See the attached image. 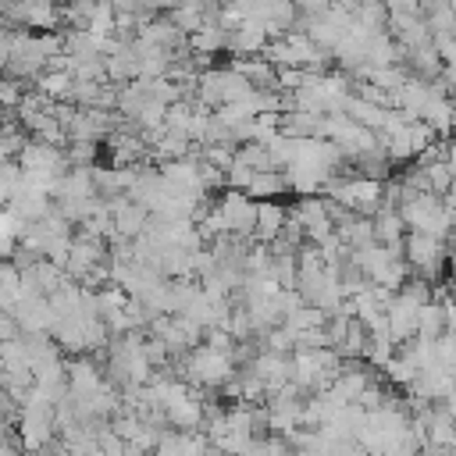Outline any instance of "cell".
Returning <instances> with one entry per match:
<instances>
[{"label": "cell", "mask_w": 456, "mask_h": 456, "mask_svg": "<svg viewBox=\"0 0 456 456\" xmlns=\"http://www.w3.org/2000/svg\"><path fill=\"white\" fill-rule=\"evenodd\" d=\"M178 0H142V11H175Z\"/></svg>", "instance_id": "cell-11"}, {"label": "cell", "mask_w": 456, "mask_h": 456, "mask_svg": "<svg viewBox=\"0 0 456 456\" xmlns=\"http://www.w3.org/2000/svg\"><path fill=\"white\" fill-rule=\"evenodd\" d=\"M260 203V210H256V242H274V239H281V232H285V224H289V207H281V203H274V200H256Z\"/></svg>", "instance_id": "cell-4"}, {"label": "cell", "mask_w": 456, "mask_h": 456, "mask_svg": "<svg viewBox=\"0 0 456 456\" xmlns=\"http://www.w3.org/2000/svg\"><path fill=\"white\" fill-rule=\"evenodd\" d=\"M452 374H456V363H452Z\"/></svg>", "instance_id": "cell-13"}, {"label": "cell", "mask_w": 456, "mask_h": 456, "mask_svg": "<svg viewBox=\"0 0 456 456\" xmlns=\"http://www.w3.org/2000/svg\"><path fill=\"white\" fill-rule=\"evenodd\" d=\"M68 388H71L75 395H89V392L103 388V378H100L96 363L86 360V356H75V360L68 363Z\"/></svg>", "instance_id": "cell-6"}, {"label": "cell", "mask_w": 456, "mask_h": 456, "mask_svg": "<svg viewBox=\"0 0 456 456\" xmlns=\"http://www.w3.org/2000/svg\"><path fill=\"white\" fill-rule=\"evenodd\" d=\"M21 100H25V96L18 93V82H14V78H7V82H4V103H7V110H14Z\"/></svg>", "instance_id": "cell-10"}, {"label": "cell", "mask_w": 456, "mask_h": 456, "mask_svg": "<svg viewBox=\"0 0 456 456\" xmlns=\"http://www.w3.org/2000/svg\"><path fill=\"white\" fill-rule=\"evenodd\" d=\"M185 378L192 385L203 388H221L235 378V356L228 349H214V346H196L185 356Z\"/></svg>", "instance_id": "cell-1"}, {"label": "cell", "mask_w": 456, "mask_h": 456, "mask_svg": "<svg viewBox=\"0 0 456 456\" xmlns=\"http://www.w3.org/2000/svg\"><path fill=\"white\" fill-rule=\"evenodd\" d=\"M420 310H424V303H417L403 289L395 292V299L385 310L388 314V335H392V342H413L417 338V331H420Z\"/></svg>", "instance_id": "cell-3"}, {"label": "cell", "mask_w": 456, "mask_h": 456, "mask_svg": "<svg viewBox=\"0 0 456 456\" xmlns=\"http://www.w3.org/2000/svg\"><path fill=\"white\" fill-rule=\"evenodd\" d=\"M171 18H175V25L182 32H200L203 28V4L200 0H178V7L171 11Z\"/></svg>", "instance_id": "cell-8"}, {"label": "cell", "mask_w": 456, "mask_h": 456, "mask_svg": "<svg viewBox=\"0 0 456 456\" xmlns=\"http://www.w3.org/2000/svg\"><path fill=\"white\" fill-rule=\"evenodd\" d=\"M285 189H289V175H285V171H256L246 192H249L253 200H274V196L285 192Z\"/></svg>", "instance_id": "cell-7"}, {"label": "cell", "mask_w": 456, "mask_h": 456, "mask_svg": "<svg viewBox=\"0 0 456 456\" xmlns=\"http://www.w3.org/2000/svg\"><path fill=\"white\" fill-rule=\"evenodd\" d=\"M267 43H271V32H267L264 21H256V18H246L239 28L228 32V46H232L235 53H264Z\"/></svg>", "instance_id": "cell-5"}, {"label": "cell", "mask_w": 456, "mask_h": 456, "mask_svg": "<svg viewBox=\"0 0 456 456\" xmlns=\"http://www.w3.org/2000/svg\"><path fill=\"white\" fill-rule=\"evenodd\" d=\"M306 68H278V89L281 93H296L303 82H306Z\"/></svg>", "instance_id": "cell-9"}, {"label": "cell", "mask_w": 456, "mask_h": 456, "mask_svg": "<svg viewBox=\"0 0 456 456\" xmlns=\"http://www.w3.org/2000/svg\"><path fill=\"white\" fill-rule=\"evenodd\" d=\"M449 7H452V11H456V0H449Z\"/></svg>", "instance_id": "cell-12"}, {"label": "cell", "mask_w": 456, "mask_h": 456, "mask_svg": "<svg viewBox=\"0 0 456 456\" xmlns=\"http://www.w3.org/2000/svg\"><path fill=\"white\" fill-rule=\"evenodd\" d=\"M406 260L420 274L435 278L442 271V260H445V239L442 235H431V232H410L406 235Z\"/></svg>", "instance_id": "cell-2"}]
</instances>
